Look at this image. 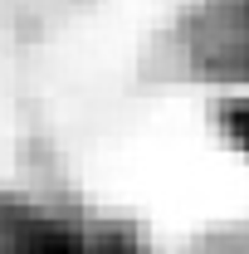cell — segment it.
Masks as SVG:
<instances>
[{
    "instance_id": "cell-3",
    "label": "cell",
    "mask_w": 249,
    "mask_h": 254,
    "mask_svg": "<svg viewBox=\"0 0 249 254\" xmlns=\"http://www.w3.org/2000/svg\"><path fill=\"white\" fill-rule=\"evenodd\" d=\"M215 123H220V137L249 157V93H230L215 108Z\"/></svg>"
},
{
    "instance_id": "cell-1",
    "label": "cell",
    "mask_w": 249,
    "mask_h": 254,
    "mask_svg": "<svg viewBox=\"0 0 249 254\" xmlns=\"http://www.w3.org/2000/svg\"><path fill=\"white\" fill-rule=\"evenodd\" d=\"M0 254H147L142 235L83 205H0Z\"/></svg>"
},
{
    "instance_id": "cell-2",
    "label": "cell",
    "mask_w": 249,
    "mask_h": 254,
    "mask_svg": "<svg viewBox=\"0 0 249 254\" xmlns=\"http://www.w3.org/2000/svg\"><path fill=\"white\" fill-rule=\"evenodd\" d=\"M181 64L249 93V0H195L181 15Z\"/></svg>"
}]
</instances>
